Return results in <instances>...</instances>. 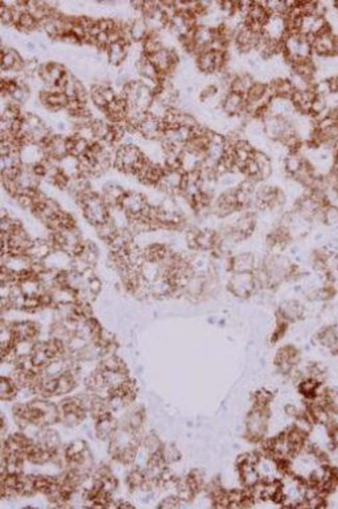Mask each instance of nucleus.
Here are the masks:
<instances>
[{"instance_id": "obj_4", "label": "nucleus", "mask_w": 338, "mask_h": 509, "mask_svg": "<svg viewBox=\"0 0 338 509\" xmlns=\"http://www.w3.org/2000/svg\"><path fill=\"white\" fill-rule=\"evenodd\" d=\"M256 280L254 272L234 273L230 282L229 289L237 297H248L254 291Z\"/></svg>"}, {"instance_id": "obj_17", "label": "nucleus", "mask_w": 338, "mask_h": 509, "mask_svg": "<svg viewBox=\"0 0 338 509\" xmlns=\"http://www.w3.org/2000/svg\"><path fill=\"white\" fill-rule=\"evenodd\" d=\"M326 219L330 223L338 221V210L335 207H330L326 213Z\"/></svg>"}, {"instance_id": "obj_3", "label": "nucleus", "mask_w": 338, "mask_h": 509, "mask_svg": "<svg viewBox=\"0 0 338 509\" xmlns=\"http://www.w3.org/2000/svg\"><path fill=\"white\" fill-rule=\"evenodd\" d=\"M61 419L69 425H76L86 418L87 407L79 398H67L59 406Z\"/></svg>"}, {"instance_id": "obj_1", "label": "nucleus", "mask_w": 338, "mask_h": 509, "mask_svg": "<svg viewBox=\"0 0 338 509\" xmlns=\"http://www.w3.org/2000/svg\"><path fill=\"white\" fill-rule=\"evenodd\" d=\"M13 411L21 427L28 423L40 427H46L61 420L59 407L43 400H34L26 405L17 404L13 408Z\"/></svg>"}, {"instance_id": "obj_14", "label": "nucleus", "mask_w": 338, "mask_h": 509, "mask_svg": "<svg viewBox=\"0 0 338 509\" xmlns=\"http://www.w3.org/2000/svg\"><path fill=\"white\" fill-rule=\"evenodd\" d=\"M87 289L95 296L97 295L100 290H101V282L99 281L98 278L96 277H93L92 279H90L88 282H87Z\"/></svg>"}, {"instance_id": "obj_18", "label": "nucleus", "mask_w": 338, "mask_h": 509, "mask_svg": "<svg viewBox=\"0 0 338 509\" xmlns=\"http://www.w3.org/2000/svg\"><path fill=\"white\" fill-rule=\"evenodd\" d=\"M118 507L119 508H133V506H131V504L126 503V502H120Z\"/></svg>"}, {"instance_id": "obj_10", "label": "nucleus", "mask_w": 338, "mask_h": 509, "mask_svg": "<svg viewBox=\"0 0 338 509\" xmlns=\"http://www.w3.org/2000/svg\"><path fill=\"white\" fill-rule=\"evenodd\" d=\"M100 369L110 372H127L125 364L116 355H109L105 357L100 363Z\"/></svg>"}, {"instance_id": "obj_6", "label": "nucleus", "mask_w": 338, "mask_h": 509, "mask_svg": "<svg viewBox=\"0 0 338 509\" xmlns=\"http://www.w3.org/2000/svg\"><path fill=\"white\" fill-rule=\"evenodd\" d=\"M13 336L15 338L16 343L21 342V341H32L37 335L39 334V327L36 323L30 322V321H24V322H18L15 323L11 326Z\"/></svg>"}, {"instance_id": "obj_15", "label": "nucleus", "mask_w": 338, "mask_h": 509, "mask_svg": "<svg viewBox=\"0 0 338 509\" xmlns=\"http://www.w3.org/2000/svg\"><path fill=\"white\" fill-rule=\"evenodd\" d=\"M19 23L21 26H23L25 28H31L36 24V21H35V18L30 13H23L21 18H20Z\"/></svg>"}, {"instance_id": "obj_7", "label": "nucleus", "mask_w": 338, "mask_h": 509, "mask_svg": "<svg viewBox=\"0 0 338 509\" xmlns=\"http://www.w3.org/2000/svg\"><path fill=\"white\" fill-rule=\"evenodd\" d=\"M228 265L233 273H249L255 269V259L250 253H243L231 258Z\"/></svg>"}, {"instance_id": "obj_5", "label": "nucleus", "mask_w": 338, "mask_h": 509, "mask_svg": "<svg viewBox=\"0 0 338 509\" xmlns=\"http://www.w3.org/2000/svg\"><path fill=\"white\" fill-rule=\"evenodd\" d=\"M66 460L70 465L81 466L88 459V446L81 439L75 441L69 445L65 452Z\"/></svg>"}, {"instance_id": "obj_12", "label": "nucleus", "mask_w": 338, "mask_h": 509, "mask_svg": "<svg viewBox=\"0 0 338 509\" xmlns=\"http://www.w3.org/2000/svg\"><path fill=\"white\" fill-rule=\"evenodd\" d=\"M198 64H199V67H200V69L202 71L209 72V71L214 70L215 69V66H214V52L213 51H209V52L201 54L199 56Z\"/></svg>"}, {"instance_id": "obj_2", "label": "nucleus", "mask_w": 338, "mask_h": 509, "mask_svg": "<svg viewBox=\"0 0 338 509\" xmlns=\"http://www.w3.org/2000/svg\"><path fill=\"white\" fill-rule=\"evenodd\" d=\"M75 379L72 371H66L54 378L43 380L40 394L43 396L65 395L71 391L75 386Z\"/></svg>"}, {"instance_id": "obj_8", "label": "nucleus", "mask_w": 338, "mask_h": 509, "mask_svg": "<svg viewBox=\"0 0 338 509\" xmlns=\"http://www.w3.org/2000/svg\"><path fill=\"white\" fill-rule=\"evenodd\" d=\"M116 420L112 418L110 412L96 419V434L101 439H106L114 434L116 430Z\"/></svg>"}, {"instance_id": "obj_11", "label": "nucleus", "mask_w": 338, "mask_h": 509, "mask_svg": "<svg viewBox=\"0 0 338 509\" xmlns=\"http://www.w3.org/2000/svg\"><path fill=\"white\" fill-rule=\"evenodd\" d=\"M2 399L3 400H12L17 395L18 388L16 382L11 378L2 377Z\"/></svg>"}, {"instance_id": "obj_9", "label": "nucleus", "mask_w": 338, "mask_h": 509, "mask_svg": "<svg viewBox=\"0 0 338 509\" xmlns=\"http://www.w3.org/2000/svg\"><path fill=\"white\" fill-rule=\"evenodd\" d=\"M55 455V452L38 445H33L26 452V459L35 465H43L52 459Z\"/></svg>"}, {"instance_id": "obj_13", "label": "nucleus", "mask_w": 338, "mask_h": 509, "mask_svg": "<svg viewBox=\"0 0 338 509\" xmlns=\"http://www.w3.org/2000/svg\"><path fill=\"white\" fill-rule=\"evenodd\" d=\"M145 482H146L145 475L139 471H133L128 476V483H129V487H131V488L140 487V485H143Z\"/></svg>"}, {"instance_id": "obj_16", "label": "nucleus", "mask_w": 338, "mask_h": 509, "mask_svg": "<svg viewBox=\"0 0 338 509\" xmlns=\"http://www.w3.org/2000/svg\"><path fill=\"white\" fill-rule=\"evenodd\" d=\"M179 504V499L178 498H175V497H170V498H167L165 499L162 503H161V508H174V507H177V505Z\"/></svg>"}]
</instances>
